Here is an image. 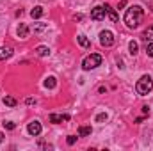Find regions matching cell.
Returning a JSON list of instances; mask_svg holds the SVG:
<instances>
[{"mask_svg": "<svg viewBox=\"0 0 153 151\" xmlns=\"http://www.w3.org/2000/svg\"><path fill=\"white\" fill-rule=\"evenodd\" d=\"M143 18H144V11H143V7H141V5H132V7L126 9L123 20H125L126 27H130V29H137V27L141 25Z\"/></svg>", "mask_w": 153, "mask_h": 151, "instance_id": "6da1fadb", "label": "cell"}, {"mask_svg": "<svg viewBox=\"0 0 153 151\" xmlns=\"http://www.w3.org/2000/svg\"><path fill=\"white\" fill-rule=\"evenodd\" d=\"M153 89V80L150 75H143L139 78V82H137V85H135V91H137V94H141V96H146V94H150Z\"/></svg>", "mask_w": 153, "mask_h": 151, "instance_id": "7a4b0ae2", "label": "cell"}, {"mask_svg": "<svg viewBox=\"0 0 153 151\" xmlns=\"http://www.w3.org/2000/svg\"><path fill=\"white\" fill-rule=\"evenodd\" d=\"M102 64V55H98V53H91V55H87L85 59H84V62H82V68L85 70V71H89V70H94V68H98Z\"/></svg>", "mask_w": 153, "mask_h": 151, "instance_id": "3957f363", "label": "cell"}, {"mask_svg": "<svg viewBox=\"0 0 153 151\" xmlns=\"http://www.w3.org/2000/svg\"><path fill=\"white\" fill-rule=\"evenodd\" d=\"M100 43H102V46H112L114 44V34L111 32V30H102L100 32Z\"/></svg>", "mask_w": 153, "mask_h": 151, "instance_id": "277c9868", "label": "cell"}, {"mask_svg": "<svg viewBox=\"0 0 153 151\" xmlns=\"http://www.w3.org/2000/svg\"><path fill=\"white\" fill-rule=\"evenodd\" d=\"M91 18H93L94 21H102V20L105 18V7H103V5H96V7L91 11Z\"/></svg>", "mask_w": 153, "mask_h": 151, "instance_id": "5b68a950", "label": "cell"}, {"mask_svg": "<svg viewBox=\"0 0 153 151\" xmlns=\"http://www.w3.org/2000/svg\"><path fill=\"white\" fill-rule=\"evenodd\" d=\"M27 132L30 133V135H39L41 133V123L39 121H32V123H29V126H27Z\"/></svg>", "mask_w": 153, "mask_h": 151, "instance_id": "8992f818", "label": "cell"}, {"mask_svg": "<svg viewBox=\"0 0 153 151\" xmlns=\"http://www.w3.org/2000/svg\"><path fill=\"white\" fill-rule=\"evenodd\" d=\"M70 115L68 114H52L50 115V123H62V121H68Z\"/></svg>", "mask_w": 153, "mask_h": 151, "instance_id": "52a82bcc", "label": "cell"}, {"mask_svg": "<svg viewBox=\"0 0 153 151\" xmlns=\"http://www.w3.org/2000/svg\"><path fill=\"white\" fill-rule=\"evenodd\" d=\"M18 38L20 39L29 38V27H27L25 23H20V27H18Z\"/></svg>", "mask_w": 153, "mask_h": 151, "instance_id": "ba28073f", "label": "cell"}, {"mask_svg": "<svg viewBox=\"0 0 153 151\" xmlns=\"http://www.w3.org/2000/svg\"><path fill=\"white\" fill-rule=\"evenodd\" d=\"M11 55H13V48H9V46H0V61L9 59Z\"/></svg>", "mask_w": 153, "mask_h": 151, "instance_id": "9c48e42d", "label": "cell"}, {"mask_svg": "<svg viewBox=\"0 0 153 151\" xmlns=\"http://www.w3.org/2000/svg\"><path fill=\"white\" fill-rule=\"evenodd\" d=\"M103 7H105V14H109L111 21H117V13H116L114 9L111 5H103Z\"/></svg>", "mask_w": 153, "mask_h": 151, "instance_id": "30bf717a", "label": "cell"}, {"mask_svg": "<svg viewBox=\"0 0 153 151\" xmlns=\"http://www.w3.org/2000/svg\"><path fill=\"white\" fill-rule=\"evenodd\" d=\"M76 41H78V44L84 46V48H89V46H91V41L85 38L84 34H78V36H76Z\"/></svg>", "mask_w": 153, "mask_h": 151, "instance_id": "8fae6325", "label": "cell"}, {"mask_svg": "<svg viewBox=\"0 0 153 151\" xmlns=\"http://www.w3.org/2000/svg\"><path fill=\"white\" fill-rule=\"evenodd\" d=\"M43 14H45V9H43L41 5H36V7H34V9L30 11V16H32L34 20H36V18H41Z\"/></svg>", "mask_w": 153, "mask_h": 151, "instance_id": "7c38bea8", "label": "cell"}, {"mask_svg": "<svg viewBox=\"0 0 153 151\" xmlns=\"http://www.w3.org/2000/svg\"><path fill=\"white\" fill-rule=\"evenodd\" d=\"M36 53H38L39 57H46V55H50V48L48 46H38Z\"/></svg>", "mask_w": 153, "mask_h": 151, "instance_id": "4fadbf2b", "label": "cell"}, {"mask_svg": "<svg viewBox=\"0 0 153 151\" xmlns=\"http://www.w3.org/2000/svg\"><path fill=\"white\" fill-rule=\"evenodd\" d=\"M57 85V80H55V76H48L46 80H45V87H48V89H53Z\"/></svg>", "mask_w": 153, "mask_h": 151, "instance_id": "5bb4252c", "label": "cell"}, {"mask_svg": "<svg viewBox=\"0 0 153 151\" xmlns=\"http://www.w3.org/2000/svg\"><path fill=\"white\" fill-rule=\"evenodd\" d=\"M91 132H93L91 126H80L78 128V135L80 137H87V135H91Z\"/></svg>", "mask_w": 153, "mask_h": 151, "instance_id": "9a60e30c", "label": "cell"}, {"mask_svg": "<svg viewBox=\"0 0 153 151\" xmlns=\"http://www.w3.org/2000/svg\"><path fill=\"white\" fill-rule=\"evenodd\" d=\"M4 103H5L7 107H16V100H14L13 96H5V98H4Z\"/></svg>", "mask_w": 153, "mask_h": 151, "instance_id": "2e32d148", "label": "cell"}, {"mask_svg": "<svg viewBox=\"0 0 153 151\" xmlns=\"http://www.w3.org/2000/svg\"><path fill=\"white\" fill-rule=\"evenodd\" d=\"M128 48H130V53H132V55H135V53H137V50H139V44H137L135 41H130Z\"/></svg>", "mask_w": 153, "mask_h": 151, "instance_id": "e0dca14e", "label": "cell"}, {"mask_svg": "<svg viewBox=\"0 0 153 151\" xmlns=\"http://www.w3.org/2000/svg\"><path fill=\"white\" fill-rule=\"evenodd\" d=\"M144 39H146V41H153V25L146 29V32H144Z\"/></svg>", "mask_w": 153, "mask_h": 151, "instance_id": "ac0fdd59", "label": "cell"}, {"mask_svg": "<svg viewBox=\"0 0 153 151\" xmlns=\"http://www.w3.org/2000/svg\"><path fill=\"white\" fill-rule=\"evenodd\" d=\"M107 119H109L107 114H98V115H96V123H103V121H107Z\"/></svg>", "mask_w": 153, "mask_h": 151, "instance_id": "d6986e66", "label": "cell"}, {"mask_svg": "<svg viewBox=\"0 0 153 151\" xmlns=\"http://www.w3.org/2000/svg\"><path fill=\"white\" fill-rule=\"evenodd\" d=\"M146 53H148L150 57H153V41H150V43L146 44Z\"/></svg>", "mask_w": 153, "mask_h": 151, "instance_id": "ffe728a7", "label": "cell"}, {"mask_svg": "<svg viewBox=\"0 0 153 151\" xmlns=\"http://www.w3.org/2000/svg\"><path fill=\"white\" fill-rule=\"evenodd\" d=\"M4 126H5L7 130H14V128H16V124H14L13 121H4Z\"/></svg>", "mask_w": 153, "mask_h": 151, "instance_id": "44dd1931", "label": "cell"}, {"mask_svg": "<svg viewBox=\"0 0 153 151\" xmlns=\"http://www.w3.org/2000/svg\"><path fill=\"white\" fill-rule=\"evenodd\" d=\"M45 29H46V25H45V23H38V25H34V30H38V32L45 30Z\"/></svg>", "mask_w": 153, "mask_h": 151, "instance_id": "7402d4cb", "label": "cell"}, {"mask_svg": "<svg viewBox=\"0 0 153 151\" xmlns=\"http://www.w3.org/2000/svg\"><path fill=\"white\" fill-rule=\"evenodd\" d=\"M75 141H76V137H73V135H70V137H68V144H70V146H71V144H75Z\"/></svg>", "mask_w": 153, "mask_h": 151, "instance_id": "603a6c76", "label": "cell"}, {"mask_svg": "<svg viewBox=\"0 0 153 151\" xmlns=\"http://www.w3.org/2000/svg\"><path fill=\"white\" fill-rule=\"evenodd\" d=\"M125 4H126V0H119V4H117V9H123V7H125Z\"/></svg>", "mask_w": 153, "mask_h": 151, "instance_id": "cb8c5ba5", "label": "cell"}, {"mask_svg": "<svg viewBox=\"0 0 153 151\" xmlns=\"http://www.w3.org/2000/svg\"><path fill=\"white\" fill-rule=\"evenodd\" d=\"M2 141H4V133L0 132V142H2Z\"/></svg>", "mask_w": 153, "mask_h": 151, "instance_id": "d4e9b609", "label": "cell"}]
</instances>
